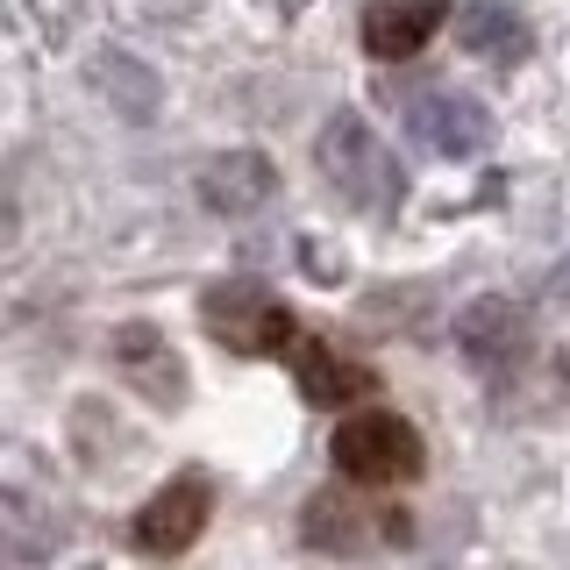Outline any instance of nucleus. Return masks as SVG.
<instances>
[{
	"label": "nucleus",
	"mask_w": 570,
	"mask_h": 570,
	"mask_svg": "<svg viewBox=\"0 0 570 570\" xmlns=\"http://www.w3.org/2000/svg\"><path fill=\"white\" fill-rule=\"evenodd\" d=\"M406 129H414V142H428L435 157H478V150H492V107L435 86V94H421L406 107Z\"/></svg>",
	"instance_id": "obj_5"
},
{
	"label": "nucleus",
	"mask_w": 570,
	"mask_h": 570,
	"mask_svg": "<svg viewBox=\"0 0 570 570\" xmlns=\"http://www.w3.org/2000/svg\"><path fill=\"white\" fill-rule=\"evenodd\" d=\"M200 321H207L214 343L236 350V356H278V350L299 343L293 307H285L278 293H264L257 278H222V285H207V293H200Z\"/></svg>",
	"instance_id": "obj_2"
},
{
	"label": "nucleus",
	"mask_w": 570,
	"mask_h": 570,
	"mask_svg": "<svg viewBox=\"0 0 570 570\" xmlns=\"http://www.w3.org/2000/svg\"><path fill=\"white\" fill-rule=\"evenodd\" d=\"M328 463L350 478V485L385 492V485H406V478H421L428 450H421L414 421H400V414H350V421L328 435Z\"/></svg>",
	"instance_id": "obj_1"
},
{
	"label": "nucleus",
	"mask_w": 570,
	"mask_h": 570,
	"mask_svg": "<svg viewBox=\"0 0 570 570\" xmlns=\"http://www.w3.org/2000/svg\"><path fill=\"white\" fill-rule=\"evenodd\" d=\"M456 350L471 356L478 371L507 379V371H521V356H528V314L513 307L507 293H485V299H471V307L456 314Z\"/></svg>",
	"instance_id": "obj_6"
},
{
	"label": "nucleus",
	"mask_w": 570,
	"mask_h": 570,
	"mask_svg": "<svg viewBox=\"0 0 570 570\" xmlns=\"http://www.w3.org/2000/svg\"><path fill=\"white\" fill-rule=\"evenodd\" d=\"M314 157H321V178H328L343 200H356V207L400 200V165H392V150L379 142V129H371L364 115H328Z\"/></svg>",
	"instance_id": "obj_3"
},
{
	"label": "nucleus",
	"mask_w": 570,
	"mask_h": 570,
	"mask_svg": "<svg viewBox=\"0 0 570 570\" xmlns=\"http://www.w3.org/2000/svg\"><path fill=\"white\" fill-rule=\"evenodd\" d=\"M442 22H450V0H371L364 8V50L379 65H400V58L435 43Z\"/></svg>",
	"instance_id": "obj_10"
},
{
	"label": "nucleus",
	"mask_w": 570,
	"mask_h": 570,
	"mask_svg": "<svg viewBox=\"0 0 570 570\" xmlns=\"http://www.w3.org/2000/svg\"><path fill=\"white\" fill-rule=\"evenodd\" d=\"M115 364L129 371V385L150 406H165V414L186 400V364H178V350L165 343L157 321H129V328H115Z\"/></svg>",
	"instance_id": "obj_8"
},
{
	"label": "nucleus",
	"mask_w": 570,
	"mask_h": 570,
	"mask_svg": "<svg viewBox=\"0 0 570 570\" xmlns=\"http://www.w3.org/2000/svg\"><path fill=\"white\" fill-rule=\"evenodd\" d=\"M285 356H293V379H299V400L307 406H356L379 385V371L364 356H343L335 343H314V335H299Z\"/></svg>",
	"instance_id": "obj_9"
},
{
	"label": "nucleus",
	"mask_w": 570,
	"mask_h": 570,
	"mask_svg": "<svg viewBox=\"0 0 570 570\" xmlns=\"http://www.w3.org/2000/svg\"><path fill=\"white\" fill-rule=\"evenodd\" d=\"M557 392H563V400H570V350L557 356Z\"/></svg>",
	"instance_id": "obj_13"
},
{
	"label": "nucleus",
	"mask_w": 570,
	"mask_h": 570,
	"mask_svg": "<svg viewBox=\"0 0 570 570\" xmlns=\"http://www.w3.org/2000/svg\"><path fill=\"white\" fill-rule=\"evenodd\" d=\"M200 207L207 214H257V207H272V193H278V171H272V157L264 150H214L207 165H200Z\"/></svg>",
	"instance_id": "obj_7"
},
{
	"label": "nucleus",
	"mask_w": 570,
	"mask_h": 570,
	"mask_svg": "<svg viewBox=\"0 0 570 570\" xmlns=\"http://www.w3.org/2000/svg\"><path fill=\"white\" fill-rule=\"evenodd\" d=\"M371 534H385V528H371V513L356 507V492H314L307 507H299V542L321 549V557H364Z\"/></svg>",
	"instance_id": "obj_11"
},
{
	"label": "nucleus",
	"mask_w": 570,
	"mask_h": 570,
	"mask_svg": "<svg viewBox=\"0 0 570 570\" xmlns=\"http://www.w3.org/2000/svg\"><path fill=\"white\" fill-rule=\"evenodd\" d=\"M456 36H463V50H471V58H492V65L528 58V22H521V8H513V0H463Z\"/></svg>",
	"instance_id": "obj_12"
},
{
	"label": "nucleus",
	"mask_w": 570,
	"mask_h": 570,
	"mask_svg": "<svg viewBox=\"0 0 570 570\" xmlns=\"http://www.w3.org/2000/svg\"><path fill=\"white\" fill-rule=\"evenodd\" d=\"M207 513H214L207 478H171V485H157L150 499H142L129 534H136L142 557H186V549L207 534Z\"/></svg>",
	"instance_id": "obj_4"
}]
</instances>
